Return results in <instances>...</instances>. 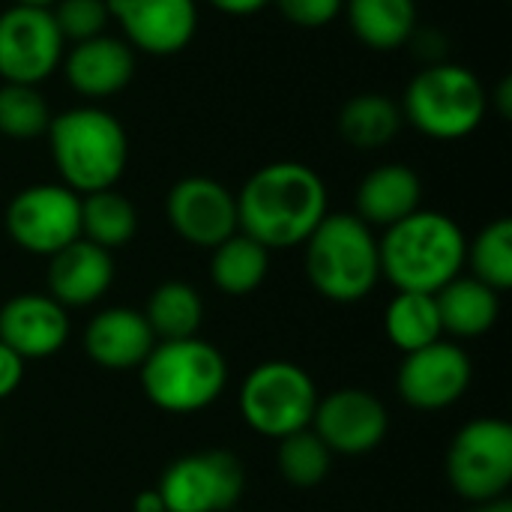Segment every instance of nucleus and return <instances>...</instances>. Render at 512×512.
<instances>
[{
	"mask_svg": "<svg viewBox=\"0 0 512 512\" xmlns=\"http://www.w3.org/2000/svg\"><path fill=\"white\" fill-rule=\"evenodd\" d=\"M168 512H228L246 489V471L228 450L189 453L171 462L159 480Z\"/></svg>",
	"mask_w": 512,
	"mask_h": 512,
	"instance_id": "obj_9",
	"label": "nucleus"
},
{
	"mask_svg": "<svg viewBox=\"0 0 512 512\" xmlns=\"http://www.w3.org/2000/svg\"><path fill=\"white\" fill-rule=\"evenodd\" d=\"M144 318L156 336V342H174V339H192L204 318V303L198 291L186 282H162L147 306Z\"/></svg>",
	"mask_w": 512,
	"mask_h": 512,
	"instance_id": "obj_27",
	"label": "nucleus"
},
{
	"mask_svg": "<svg viewBox=\"0 0 512 512\" xmlns=\"http://www.w3.org/2000/svg\"><path fill=\"white\" fill-rule=\"evenodd\" d=\"M138 369L144 396L168 414L204 411L222 396L228 384L225 357L216 345L198 336L156 342Z\"/></svg>",
	"mask_w": 512,
	"mask_h": 512,
	"instance_id": "obj_6",
	"label": "nucleus"
},
{
	"mask_svg": "<svg viewBox=\"0 0 512 512\" xmlns=\"http://www.w3.org/2000/svg\"><path fill=\"white\" fill-rule=\"evenodd\" d=\"M48 99L30 84H0V135L12 141H30L51 126Z\"/></svg>",
	"mask_w": 512,
	"mask_h": 512,
	"instance_id": "obj_29",
	"label": "nucleus"
},
{
	"mask_svg": "<svg viewBox=\"0 0 512 512\" xmlns=\"http://www.w3.org/2000/svg\"><path fill=\"white\" fill-rule=\"evenodd\" d=\"M132 510L135 512H168L165 510V501H162V495H159V489H147V492H141V495L132 501Z\"/></svg>",
	"mask_w": 512,
	"mask_h": 512,
	"instance_id": "obj_36",
	"label": "nucleus"
},
{
	"mask_svg": "<svg viewBox=\"0 0 512 512\" xmlns=\"http://www.w3.org/2000/svg\"><path fill=\"white\" fill-rule=\"evenodd\" d=\"M207 3L225 15H255V12L267 9L273 0H207Z\"/></svg>",
	"mask_w": 512,
	"mask_h": 512,
	"instance_id": "obj_34",
	"label": "nucleus"
},
{
	"mask_svg": "<svg viewBox=\"0 0 512 512\" xmlns=\"http://www.w3.org/2000/svg\"><path fill=\"white\" fill-rule=\"evenodd\" d=\"M228 512H237V510H228Z\"/></svg>",
	"mask_w": 512,
	"mask_h": 512,
	"instance_id": "obj_39",
	"label": "nucleus"
},
{
	"mask_svg": "<svg viewBox=\"0 0 512 512\" xmlns=\"http://www.w3.org/2000/svg\"><path fill=\"white\" fill-rule=\"evenodd\" d=\"M306 276L312 288L333 303H360L381 279L375 231L354 213H327L309 234Z\"/></svg>",
	"mask_w": 512,
	"mask_h": 512,
	"instance_id": "obj_4",
	"label": "nucleus"
},
{
	"mask_svg": "<svg viewBox=\"0 0 512 512\" xmlns=\"http://www.w3.org/2000/svg\"><path fill=\"white\" fill-rule=\"evenodd\" d=\"M66 54V42L51 9L12 3L0 12V78L3 84L39 87Z\"/></svg>",
	"mask_w": 512,
	"mask_h": 512,
	"instance_id": "obj_11",
	"label": "nucleus"
},
{
	"mask_svg": "<svg viewBox=\"0 0 512 512\" xmlns=\"http://www.w3.org/2000/svg\"><path fill=\"white\" fill-rule=\"evenodd\" d=\"M21 378H24V360L9 345L0 342V399L12 396L18 390Z\"/></svg>",
	"mask_w": 512,
	"mask_h": 512,
	"instance_id": "obj_33",
	"label": "nucleus"
},
{
	"mask_svg": "<svg viewBox=\"0 0 512 512\" xmlns=\"http://www.w3.org/2000/svg\"><path fill=\"white\" fill-rule=\"evenodd\" d=\"M384 330L387 339L402 351H420L432 342H441V315L435 294H417V291H399L384 312Z\"/></svg>",
	"mask_w": 512,
	"mask_h": 512,
	"instance_id": "obj_25",
	"label": "nucleus"
},
{
	"mask_svg": "<svg viewBox=\"0 0 512 512\" xmlns=\"http://www.w3.org/2000/svg\"><path fill=\"white\" fill-rule=\"evenodd\" d=\"M330 453L363 456L372 453L390 429V417L384 402L360 387L333 390L318 399L312 426H309Z\"/></svg>",
	"mask_w": 512,
	"mask_h": 512,
	"instance_id": "obj_13",
	"label": "nucleus"
},
{
	"mask_svg": "<svg viewBox=\"0 0 512 512\" xmlns=\"http://www.w3.org/2000/svg\"><path fill=\"white\" fill-rule=\"evenodd\" d=\"M381 279L396 291L438 294L465 270L468 240L456 219L438 210H417L384 228L378 240Z\"/></svg>",
	"mask_w": 512,
	"mask_h": 512,
	"instance_id": "obj_2",
	"label": "nucleus"
},
{
	"mask_svg": "<svg viewBox=\"0 0 512 512\" xmlns=\"http://www.w3.org/2000/svg\"><path fill=\"white\" fill-rule=\"evenodd\" d=\"M60 183L75 195L114 189L129 162L123 123L99 105H75L51 117L45 132Z\"/></svg>",
	"mask_w": 512,
	"mask_h": 512,
	"instance_id": "obj_3",
	"label": "nucleus"
},
{
	"mask_svg": "<svg viewBox=\"0 0 512 512\" xmlns=\"http://www.w3.org/2000/svg\"><path fill=\"white\" fill-rule=\"evenodd\" d=\"M168 225L180 240L198 249H216L240 231L237 195L213 177H183L165 198Z\"/></svg>",
	"mask_w": 512,
	"mask_h": 512,
	"instance_id": "obj_12",
	"label": "nucleus"
},
{
	"mask_svg": "<svg viewBox=\"0 0 512 512\" xmlns=\"http://www.w3.org/2000/svg\"><path fill=\"white\" fill-rule=\"evenodd\" d=\"M318 390L309 372L288 360H270L255 366L237 396L240 417L264 438L282 441L312 426L318 408Z\"/></svg>",
	"mask_w": 512,
	"mask_h": 512,
	"instance_id": "obj_7",
	"label": "nucleus"
},
{
	"mask_svg": "<svg viewBox=\"0 0 512 512\" xmlns=\"http://www.w3.org/2000/svg\"><path fill=\"white\" fill-rule=\"evenodd\" d=\"M402 123L405 117L399 102L384 93H357L339 111V135L357 150L387 147L399 135Z\"/></svg>",
	"mask_w": 512,
	"mask_h": 512,
	"instance_id": "obj_23",
	"label": "nucleus"
},
{
	"mask_svg": "<svg viewBox=\"0 0 512 512\" xmlns=\"http://www.w3.org/2000/svg\"><path fill=\"white\" fill-rule=\"evenodd\" d=\"M330 465L333 453L312 429H300L279 441V471L294 489H312L324 483Z\"/></svg>",
	"mask_w": 512,
	"mask_h": 512,
	"instance_id": "obj_30",
	"label": "nucleus"
},
{
	"mask_svg": "<svg viewBox=\"0 0 512 512\" xmlns=\"http://www.w3.org/2000/svg\"><path fill=\"white\" fill-rule=\"evenodd\" d=\"M327 213V183L306 162H270L237 192L240 231L270 252L303 246Z\"/></svg>",
	"mask_w": 512,
	"mask_h": 512,
	"instance_id": "obj_1",
	"label": "nucleus"
},
{
	"mask_svg": "<svg viewBox=\"0 0 512 512\" xmlns=\"http://www.w3.org/2000/svg\"><path fill=\"white\" fill-rule=\"evenodd\" d=\"M6 234L30 255L51 258L81 237V195L63 183H36L6 204Z\"/></svg>",
	"mask_w": 512,
	"mask_h": 512,
	"instance_id": "obj_10",
	"label": "nucleus"
},
{
	"mask_svg": "<svg viewBox=\"0 0 512 512\" xmlns=\"http://www.w3.org/2000/svg\"><path fill=\"white\" fill-rule=\"evenodd\" d=\"M270 273V249H264L258 240L237 231L225 243L213 249L210 258V279L222 294L246 297L261 288V282Z\"/></svg>",
	"mask_w": 512,
	"mask_h": 512,
	"instance_id": "obj_24",
	"label": "nucleus"
},
{
	"mask_svg": "<svg viewBox=\"0 0 512 512\" xmlns=\"http://www.w3.org/2000/svg\"><path fill=\"white\" fill-rule=\"evenodd\" d=\"M273 3L285 21H291L294 27H306V30L333 24L345 6V0H273Z\"/></svg>",
	"mask_w": 512,
	"mask_h": 512,
	"instance_id": "obj_32",
	"label": "nucleus"
},
{
	"mask_svg": "<svg viewBox=\"0 0 512 512\" xmlns=\"http://www.w3.org/2000/svg\"><path fill=\"white\" fill-rule=\"evenodd\" d=\"M12 3H21V6H39V9H51L57 0H12Z\"/></svg>",
	"mask_w": 512,
	"mask_h": 512,
	"instance_id": "obj_38",
	"label": "nucleus"
},
{
	"mask_svg": "<svg viewBox=\"0 0 512 512\" xmlns=\"http://www.w3.org/2000/svg\"><path fill=\"white\" fill-rule=\"evenodd\" d=\"M111 21L132 51L171 57L198 33V0H108Z\"/></svg>",
	"mask_w": 512,
	"mask_h": 512,
	"instance_id": "obj_14",
	"label": "nucleus"
},
{
	"mask_svg": "<svg viewBox=\"0 0 512 512\" xmlns=\"http://www.w3.org/2000/svg\"><path fill=\"white\" fill-rule=\"evenodd\" d=\"M63 75L69 87L90 105L123 93L135 78V51L123 36L99 33L75 42L63 54Z\"/></svg>",
	"mask_w": 512,
	"mask_h": 512,
	"instance_id": "obj_16",
	"label": "nucleus"
},
{
	"mask_svg": "<svg viewBox=\"0 0 512 512\" xmlns=\"http://www.w3.org/2000/svg\"><path fill=\"white\" fill-rule=\"evenodd\" d=\"M495 102V108H498V114L501 117H510L512 114V81L510 78H504L498 87H495V93H489V105Z\"/></svg>",
	"mask_w": 512,
	"mask_h": 512,
	"instance_id": "obj_35",
	"label": "nucleus"
},
{
	"mask_svg": "<svg viewBox=\"0 0 512 512\" xmlns=\"http://www.w3.org/2000/svg\"><path fill=\"white\" fill-rule=\"evenodd\" d=\"M69 339V315L48 294H18L0 306V342L21 360H45Z\"/></svg>",
	"mask_w": 512,
	"mask_h": 512,
	"instance_id": "obj_17",
	"label": "nucleus"
},
{
	"mask_svg": "<svg viewBox=\"0 0 512 512\" xmlns=\"http://www.w3.org/2000/svg\"><path fill=\"white\" fill-rule=\"evenodd\" d=\"M471 357L450 342H432L405 354L399 366V396L417 411L456 405L471 387Z\"/></svg>",
	"mask_w": 512,
	"mask_h": 512,
	"instance_id": "obj_15",
	"label": "nucleus"
},
{
	"mask_svg": "<svg viewBox=\"0 0 512 512\" xmlns=\"http://www.w3.org/2000/svg\"><path fill=\"white\" fill-rule=\"evenodd\" d=\"M114 282V258L108 249L78 237L48 258V297L63 309L93 306Z\"/></svg>",
	"mask_w": 512,
	"mask_h": 512,
	"instance_id": "obj_18",
	"label": "nucleus"
},
{
	"mask_svg": "<svg viewBox=\"0 0 512 512\" xmlns=\"http://www.w3.org/2000/svg\"><path fill=\"white\" fill-rule=\"evenodd\" d=\"M444 333L459 339H474L489 333L501 315V294L474 276H456L435 294Z\"/></svg>",
	"mask_w": 512,
	"mask_h": 512,
	"instance_id": "obj_22",
	"label": "nucleus"
},
{
	"mask_svg": "<svg viewBox=\"0 0 512 512\" xmlns=\"http://www.w3.org/2000/svg\"><path fill=\"white\" fill-rule=\"evenodd\" d=\"M402 117L435 141H459L480 129L489 111V93L480 75L462 63H426L402 93Z\"/></svg>",
	"mask_w": 512,
	"mask_h": 512,
	"instance_id": "obj_5",
	"label": "nucleus"
},
{
	"mask_svg": "<svg viewBox=\"0 0 512 512\" xmlns=\"http://www.w3.org/2000/svg\"><path fill=\"white\" fill-rule=\"evenodd\" d=\"M447 477L459 498L489 504L512 483V429L504 420L480 417L465 423L447 453Z\"/></svg>",
	"mask_w": 512,
	"mask_h": 512,
	"instance_id": "obj_8",
	"label": "nucleus"
},
{
	"mask_svg": "<svg viewBox=\"0 0 512 512\" xmlns=\"http://www.w3.org/2000/svg\"><path fill=\"white\" fill-rule=\"evenodd\" d=\"M351 33L369 51H399L417 33V0H345L342 6Z\"/></svg>",
	"mask_w": 512,
	"mask_h": 512,
	"instance_id": "obj_21",
	"label": "nucleus"
},
{
	"mask_svg": "<svg viewBox=\"0 0 512 512\" xmlns=\"http://www.w3.org/2000/svg\"><path fill=\"white\" fill-rule=\"evenodd\" d=\"M156 336L144 318V312L135 309H102L99 315H93V321L84 330V348L87 357L111 372H126V369H138L147 354L153 351Z\"/></svg>",
	"mask_w": 512,
	"mask_h": 512,
	"instance_id": "obj_19",
	"label": "nucleus"
},
{
	"mask_svg": "<svg viewBox=\"0 0 512 512\" xmlns=\"http://www.w3.org/2000/svg\"><path fill=\"white\" fill-rule=\"evenodd\" d=\"M51 15L66 45L108 33V21H111L108 0H57L51 6Z\"/></svg>",
	"mask_w": 512,
	"mask_h": 512,
	"instance_id": "obj_31",
	"label": "nucleus"
},
{
	"mask_svg": "<svg viewBox=\"0 0 512 512\" xmlns=\"http://www.w3.org/2000/svg\"><path fill=\"white\" fill-rule=\"evenodd\" d=\"M138 231V210L135 204L120 195L117 189H102L81 195V237L102 246L120 249Z\"/></svg>",
	"mask_w": 512,
	"mask_h": 512,
	"instance_id": "obj_26",
	"label": "nucleus"
},
{
	"mask_svg": "<svg viewBox=\"0 0 512 512\" xmlns=\"http://www.w3.org/2000/svg\"><path fill=\"white\" fill-rule=\"evenodd\" d=\"M423 201V180L414 168L402 162H387L372 168L357 186V219L369 228H390L405 216L417 213Z\"/></svg>",
	"mask_w": 512,
	"mask_h": 512,
	"instance_id": "obj_20",
	"label": "nucleus"
},
{
	"mask_svg": "<svg viewBox=\"0 0 512 512\" xmlns=\"http://www.w3.org/2000/svg\"><path fill=\"white\" fill-rule=\"evenodd\" d=\"M483 512H512V504H507L504 498H498V501H489V507Z\"/></svg>",
	"mask_w": 512,
	"mask_h": 512,
	"instance_id": "obj_37",
	"label": "nucleus"
},
{
	"mask_svg": "<svg viewBox=\"0 0 512 512\" xmlns=\"http://www.w3.org/2000/svg\"><path fill=\"white\" fill-rule=\"evenodd\" d=\"M465 261L471 264L474 279L504 294L512 288V222L495 219L489 222L471 243Z\"/></svg>",
	"mask_w": 512,
	"mask_h": 512,
	"instance_id": "obj_28",
	"label": "nucleus"
}]
</instances>
